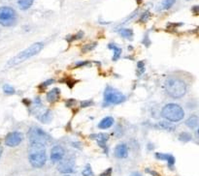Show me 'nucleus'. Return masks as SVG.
<instances>
[{
	"label": "nucleus",
	"instance_id": "nucleus-1",
	"mask_svg": "<svg viewBox=\"0 0 199 176\" xmlns=\"http://www.w3.org/2000/svg\"><path fill=\"white\" fill-rule=\"evenodd\" d=\"M164 90L172 99H181L188 92V85L184 79L179 78H169L165 81Z\"/></svg>",
	"mask_w": 199,
	"mask_h": 176
},
{
	"label": "nucleus",
	"instance_id": "nucleus-2",
	"mask_svg": "<svg viewBox=\"0 0 199 176\" xmlns=\"http://www.w3.org/2000/svg\"><path fill=\"white\" fill-rule=\"evenodd\" d=\"M43 49H44V44L42 42H37V43L32 44V45L29 46L27 49L18 53L15 57L12 58L10 61H8L7 67L12 68V67H16L19 65V64H22V62L26 61L27 59L37 55Z\"/></svg>",
	"mask_w": 199,
	"mask_h": 176
},
{
	"label": "nucleus",
	"instance_id": "nucleus-3",
	"mask_svg": "<svg viewBox=\"0 0 199 176\" xmlns=\"http://www.w3.org/2000/svg\"><path fill=\"white\" fill-rule=\"evenodd\" d=\"M28 158L30 165L35 169H40L44 166L47 162L46 146L41 144H30Z\"/></svg>",
	"mask_w": 199,
	"mask_h": 176
},
{
	"label": "nucleus",
	"instance_id": "nucleus-4",
	"mask_svg": "<svg viewBox=\"0 0 199 176\" xmlns=\"http://www.w3.org/2000/svg\"><path fill=\"white\" fill-rule=\"evenodd\" d=\"M161 116L169 122L177 123L185 118V111L178 104H167L162 107Z\"/></svg>",
	"mask_w": 199,
	"mask_h": 176
},
{
	"label": "nucleus",
	"instance_id": "nucleus-5",
	"mask_svg": "<svg viewBox=\"0 0 199 176\" xmlns=\"http://www.w3.org/2000/svg\"><path fill=\"white\" fill-rule=\"evenodd\" d=\"M126 100L125 96L121 91L114 87L108 86L105 88L104 98H103V106H110L112 105H119Z\"/></svg>",
	"mask_w": 199,
	"mask_h": 176
},
{
	"label": "nucleus",
	"instance_id": "nucleus-6",
	"mask_svg": "<svg viewBox=\"0 0 199 176\" xmlns=\"http://www.w3.org/2000/svg\"><path fill=\"white\" fill-rule=\"evenodd\" d=\"M28 138L30 144H41L46 146L51 141V135L38 127L31 128L28 132Z\"/></svg>",
	"mask_w": 199,
	"mask_h": 176
},
{
	"label": "nucleus",
	"instance_id": "nucleus-7",
	"mask_svg": "<svg viewBox=\"0 0 199 176\" xmlns=\"http://www.w3.org/2000/svg\"><path fill=\"white\" fill-rule=\"evenodd\" d=\"M17 22V13L11 7H0V24L2 26H13Z\"/></svg>",
	"mask_w": 199,
	"mask_h": 176
},
{
	"label": "nucleus",
	"instance_id": "nucleus-8",
	"mask_svg": "<svg viewBox=\"0 0 199 176\" xmlns=\"http://www.w3.org/2000/svg\"><path fill=\"white\" fill-rule=\"evenodd\" d=\"M23 141V135L21 132H12L5 138V144L9 147H16Z\"/></svg>",
	"mask_w": 199,
	"mask_h": 176
},
{
	"label": "nucleus",
	"instance_id": "nucleus-9",
	"mask_svg": "<svg viewBox=\"0 0 199 176\" xmlns=\"http://www.w3.org/2000/svg\"><path fill=\"white\" fill-rule=\"evenodd\" d=\"M65 155V150L62 146L55 145L51 150V160L53 163L61 162Z\"/></svg>",
	"mask_w": 199,
	"mask_h": 176
},
{
	"label": "nucleus",
	"instance_id": "nucleus-10",
	"mask_svg": "<svg viewBox=\"0 0 199 176\" xmlns=\"http://www.w3.org/2000/svg\"><path fill=\"white\" fill-rule=\"evenodd\" d=\"M57 169L59 172L61 173H65V174H70V173H74L76 171L75 169V165L73 162L71 161H64V162H60L59 166H57Z\"/></svg>",
	"mask_w": 199,
	"mask_h": 176
},
{
	"label": "nucleus",
	"instance_id": "nucleus-11",
	"mask_svg": "<svg viewBox=\"0 0 199 176\" xmlns=\"http://www.w3.org/2000/svg\"><path fill=\"white\" fill-rule=\"evenodd\" d=\"M115 156L119 159H124L128 156V147L125 143H119L115 148Z\"/></svg>",
	"mask_w": 199,
	"mask_h": 176
},
{
	"label": "nucleus",
	"instance_id": "nucleus-12",
	"mask_svg": "<svg viewBox=\"0 0 199 176\" xmlns=\"http://www.w3.org/2000/svg\"><path fill=\"white\" fill-rule=\"evenodd\" d=\"M59 98H60V90L57 87L53 88L51 91L47 93V101L51 104L57 103L59 100Z\"/></svg>",
	"mask_w": 199,
	"mask_h": 176
},
{
	"label": "nucleus",
	"instance_id": "nucleus-13",
	"mask_svg": "<svg viewBox=\"0 0 199 176\" xmlns=\"http://www.w3.org/2000/svg\"><path fill=\"white\" fill-rule=\"evenodd\" d=\"M91 139H94L95 141L98 143L102 148H106V142L109 139V135L107 134H94L90 135Z\"/></svg>",
	"mask_w": 199,
	"mask_h": 176
},
{
	"label": "nucleus",
	"instance_id": "nucleus-14",
	"mask_svg": "<svg viewBox=\"0 0 199 176\" xmlns=\"http://www.w3.org/2000/svg\"><path fill=\"white\" fill-rule=\"evenodd\" d=\"M156 158L158 160H161V161H166L168 166H170L171 169L175 165V158L173 155L171 154H164V153H156Z\"/></svg>",
	"mask_w": 199,
	"mask_h": 176
},
{
	"label": "nucleus",
	"instance_id": "nucleus-15",
	"mask_svg": "<svg viewBox=\"0 0 199 176\" xmlns=\"http://www.w3.org/2000/svg\"><path fill=\"white\" fill-rule=\"evenodd\" d=\"M115 123V120L113 117L111 116H107L105 118H103L100 122H99L98 124V128L101 130H107L109 129V128H111Z\"/></svg>",
	"mask_w": 199,
	"mask_h": 176
},
{
	"label": "nucleus",
	"instance_id": "nucleus-16",
	"mask_svg": "<svg viewBox=\"0 0 199 176\" xmlns=\"http://www.w3.org/2000/svg\"><path fill=\"white\" fill-rule=\"evenodd\" d=\"M37 118H38V120L40 122H42L44 124H47L51 120V111L49 109L43 110V111H41V112L38 113Z\"/></svg>",
	"mask_w": 199,
	"mask_h": 176
},
{
	"label": "nucleus",
	"instance_id": "nucleus-17",
	"mask_svg": "<svg viewBox=\"0 0 199 176\" xmlns=\"http://www.w3.org/2000/svg\"><path fill=\"white\" fill-rule=\"evenodd\" d=\"M108 47L109 50H111L114 53L113 54V60L114 61H117V60L121 57V53H122V50L119 47L117 44H114V43H111L108 45Z\"/></svg>",
	"mask_w": 199,
	"mask_h": 176
},
{
	"label": "nucleus",
	"instance_id": "nucleus-18",
	"mask_svg": "<svg viewBox=\"0 0 199 176\" xmlns=\"http://www.w3.org/2000/svg\"><path fill=\"white\" fill-rule=\"evenodd\" d=\"M186 125L188 126L189 129H197L198 127V116L196 114H192L186 120Z\"/></svg>",
	"mask_w": 199,
	"mask_h": 176
},
{
	"label": "nucleus",
	"instance_id": "nucleus-19",
	"mask_svg": "<svg viewBox=\"0 0 199 176\" xmlns=\"http://www.w3.org/2000/svg\"><path fill=\"white\" fill-rule=\"evenodd\" d=\"M34 0H18V5L22 10H27L32 6Z\"/></svg>",
	"mask_w": 199,
	"mask_h": 176
},
{
	"label": "nucleus",
	"instance_id": "nucleus-20",
	"mask_svg": "<svg viewBox=\"0 0 199 176\" xmlns=\"http://www.w3.org/2000/svg\"><path fill=\"white\" fill-rule=\"evenodd\" d=\"M119 34L121 36L122 38L131 40L133 37V31L129 28H121L119 30Z\"/></svg>",
	"mask_w": 199,
	"mask_h": 176
},
{
	"label": "nucleus",
	"instance_id": "nucleus-21",
	"mask_svg": "<svg viewBox=\"0 0 199 176\" xmlns=\"http://www.w3.org/2000/svg\"><path fill=\"white\" fill-rule=\"evenodd\" d=\"M157 127L159 129H162V130H166V131H173L174 130V127L172 124H170L169 122H159L157 123Z\"/></svg>",
	"mask_w": 199,
	"mask_h": 176
},
{
	"label": "nucleus",
	"instance_id": "nucleus-22",
	"mask_svg": "<svg viewBox=\"0 0 199 176\" xmlns=\"http://www.w3.org/2000/svg\"><path fill=\"white\" fill-rule=\"evenodd\" d=\"M175 2H176V0H163V2L161 4V7L163 10H169L171 7H172Z\"/></svg>",
	"mask_w": 199,
	"mask_h": 176
},
{
	"label": "nucleus",
	"instance_id": "nucleus-23",
	"mask_svg": "<svg viewBox=\"0 0 199 176\" xmlns=\"http://www.w3.org/2000/svg\"><path fill=\"white\" fill-rule=\"evenodd\" d=\"M192 138V135H190L189 133H182L180 135H179V139H180L181 141L183 142H188V141H190Z\"/></svg>",
	"mask_w": 199,
	"mask_h": 176
},
{
	"label": "nucleus",
	"instance_id": "nucleus-24",
	"mask_svg": "<svg viewBox=\"0 0 199 176\" xmlns=\"http://www.w3.org/2000/svg\"><path fill=\"white\" fill-rule=\"evenodd\" d=\"M83 176H94V173L92 171V169H91L90 165H86V167L83 169V172H82Z\"/></svg>",
	"mask_w": 199,
	"mask_h": 176
},
{
	"label": "nucleus",
	"instance_id": "nucleus-25",
	"mask_svg": "<svg viewBox=\"0 0 199 176\" xmlns=\"http://www.w3.org/2000/svg\"><path fill=\"white\" fill-rule=\"evenodd\" d=\"M97 44L96 43H91V44H87V45L83 46V49H82V51L83 53H87V51H90V50H93L95 47H96Z\"/></svg>",
	"mask_w": 199,
	"mask_h": 176
},
{
	"label": "nucleus",
	"instance_id": "nucleus-26",
	"mask_svg": "<svg viewBox=\"0 0 199 176\" xmlns=\"http://www.w3.org/2000/svg\"><path fill=\"white\" fill-rule=\"evenodd\" d=\"M3 92L6 95H13L15 94V89L13 86H11L9 84H5L3 86Z\"/></svg>",
	"mask_w": 199,
	"mask_h": 176
},
{
	"label": "nucleus",
	"instance_id": "nucleus-27",
	"mask_svg": "<svg viewBox=\"0 0 199 176\" xmlns=\"http://www.w3.org/2000/svg\"><path fill=\"white\" fill-rule=\"evenodd\" d=\"M83 36V32H79L76 35H72V36H69V37H67L66 39L68 40V42H73V41H76V40H80L82 39Z\"/></svg>",
	"mask_w": 199,
	"mask_h": 176
},
{
	"label": "nucleus",
	"instance_id": "nucleus-28",
	"mask_svg": "<svg viewBox=\"0 0 199 176\" xmlns=\"http://www.w3.org/2000/svg\"><path fill=\"white\" fill-rule=\"evenodd\" d=\"M145 72V64L143 61H139L137 63V75H141Z\"/></svg>",
	"mask_w": 199,
	"mask_h": 176
},
{
	"label": "nucleus",
	"instance_id": "nucleus-29",
	"mask_svg": "<svg viewBox=\"0 0 199 176\" xmlns=\"http://www.w3.org/2000/svg\"><path fill=\"white\" fill-rule=\"evenodd\" d=\"M54 82V81L53 78H50V79H47L46 81H44L43 83H41L39 86L40 89H45V88H47L48 86H50L51 84H53V83Z\"/></svg>",
	"mask_w": 199,
	"mask_h": 176
},
{
	"label": "nucleus",
	"instance_id": "nucleus-30",
	"mask_svg": "<svg viewBox=\"0 0 199 176\" xmlns=\"http://www.w3.org/2000/svg\"><path fill=\"white\" fill-rule=\"evenodd\" d=\"M150 17H151V14L149 13V12H145V13L142 15V17L140 18V21L141 22L148 21V19L150 18Z\"/></svg>",
	"mask_w": 199,
	"mask_h": 176
},
{
	"label": "nucleus",
	"instance_id": "nucleus-31",
	"mask_svg": "<svg viewBox=\"0 0 199 176\" xmlns=\"http://www.w3.org/2000/svg\"><path fill=\"white\" fill-rule=\"evenodd\" d=\"M65 105H66L67 107H72V106H74L75 105H76V100H74V99L67 100V101L65 102Z\"/></svg>",
	"mask_w": 199,
	"mask_h": 176
},
{
	"label": "nucleus",
	"instance_id": "nucleus-32",
	"mask_svg": "<svg viewBox=\"0 0 199 176\" xmlns=\"http://www.w3.org/2000/svg\"><path fill=\"white\" fill-rule=\"evenodd\" d=\"M89 61H83V62H78L76 63L75 65L73 66V68H79V67H83V66H86L89 65Z\"/></svg>",
	"mask_w": 199,
	"mask_h": 176
},
{
	"label": "nucleus",
	"instance_id": "nucleus-33",
	"mask_svg": "<svg viewBox=\"0 0 199 176\" xmlns=\"http://www.w3.org/2000/svg\"><path fill=\"white\" fill-rule=\"evenodd\" d=\"M91 105H93L92 101H83V102H81V106L82 107H86V106H89Z\"/></svg>",
	"mask_w": 199,
	"mask_h": 176
},
{
	"label": "nucleus",
	"instance_id": "nucleus-34",
	"mask_svg": "<svg viewBox=\"0 0 199 176\" xmlns=\"http://www.w3.org/2000/svg\"><path fill=\"white\" fill-rule=\"evenodd\" d=\"M112 171H113V169L110 167V169H106L105 171H103V172L100 174V176H112Z\"/></svg>",
	"mask_w": 199,
	"mask_h": 176
},
{
	"label": "nucleus",
	"instance_id": "nucleus-35",
	"mask_svg": "<svg viewBox=\"0 0 199 176\" xmlns=\"http://www.w3.org/2000/svg\"><path fill=\"white\" fill-rule=\"evenodd\" d=\"M146 171H147L148 173H150L152 176H160V175H159V174L157 172V171H154V170H151V169H147Z\"/></svg>",
	"mask_w": 199,
	"mask_h": 176
},
{
	"label": "nucleus",
	"instance_id": "nucleus-36",
	"mask_svg": "<svg viewBox=\"0 0 199 176\" xmlns=\"http://www.w3.org/2000/svg\"><path fill=\"white\" fill-rule=\"evenodd\" d=\"M42 102H41V99H40L39 97H37L36 99H35V101H34V104H35V106H41V104Z\"/></svg>",
	"mask_w": 199,
	"mask_h": 176
},
{
	"label": "nucleus",
	"instance_id": "nucleus-37",
	"mask_svg": "<svg viewBox=\"0 0 199 176\" xmlns=\"http://www.w3.org/2000/svg\"><path fill=\"white\" fill-rule=\"evenodd\" d=\"M192 11L194 12V14L197 15V14H198V6H194V7L192 8Z\"/></svg>",
	"mask_w": 199,
	"mask_h": 176
},
{
	"label": "nucleus",
	"instance_id": "nucleus-38",
	"mask_svg": "<svg viewBox=\"0 0 199 176\" xmlns=\"http://www.w3.org/2000/svg\"><path fill=\"white\" fill-rule=\"evenodd\" d=\"M129 176H142V174H141L140 172H137V171H136V172H133V173H131V174H130Z\"/></svg>",
	"mask_w": 199,
	"mask_h": 176
},
{
	"label": "nucleus",
	"instance_id": "nucleus-39",
	"mask_svg": "<svg viewBox=\"0 0 199 176\" xmlns=\"http://www.w3.org/2000/svg\"><path fill=\"white\" fill-rule=\"evenodd\" d=\"M1 154H2V149L0 148V157H1Z\"/></svg>",
	"mask_w": 199,
	"mask_h": 176
},
{
	"label": "nucleus",
	"instance_id": "nucleus-40",
	"mask_svg": "<svg viewBox=\"0 0 199 176\" xmlns=\"http://www.w3.org/2000/svg\"><path fill=\"white\" fill-rule=\"evenodd\" d=\"M63 176H72V175H70V174H65V175H63Z\"/></svg>",
	"mask_w": 199,
	"mask_h": 176
}]
</instances>
